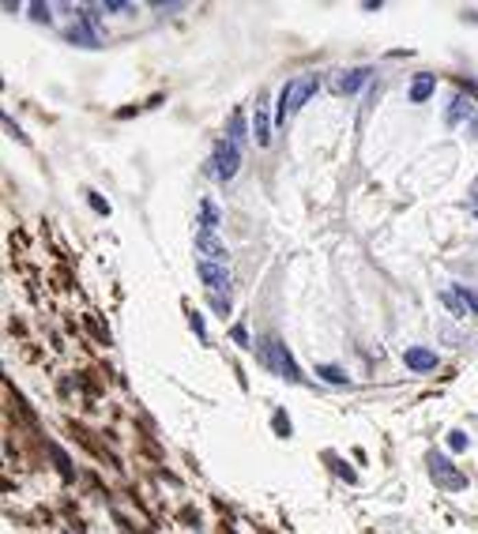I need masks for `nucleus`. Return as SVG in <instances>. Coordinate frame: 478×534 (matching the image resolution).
Instances as JSON below:
<instances>
[{
  "label": "nucleus",
  "mask_w": 478,
  "mask_h": 534,
  "mask_svg": "<svg viewBox=\"0 0 478 534\" xmlns=\"http://www.w3.org/2000/svg\"><path fill=\"white\" fill-rule=\"evenodd\" d=\"M234 342H237V346H249V335H245V328H234Z\"/></svg>",
  "instance_id": "22"
},
{
  "label": "nucleus",
  "mask_w": 478,
  "mask_h": 534,
  "mask_svg": "<svg viewBox=\"0 0 478 534\" xmlns=\"http://www.w3.org/2000/svg\"><path fill=\"white\" fill-rule=\"evenodd\" d=\"M196 252H200L204 264H226L230 252H226V241L211 230H196Z\"/></svg>",
  "instance_id": "6"
},
{
  "label": "nucleus",
  "mask_w": 478,
  "mask_h": 534,
  "mask_svg": "<svg viewBox=\"0 0 478 534\" xmlns=\"http://www.w3.org/2000/svg\"><path fill=\"white\" fill-rule=\"evenodd\" d=\"M102 12H132V4H124V0H109V4H102Z\"/></svg>",
  "instance_id": "16"
},
{
  "label": "nucleus",
  "mask_w": 478,
  "mask_h": 534,
  "mask_svg": "<svg viewBox=\"0 0 478 534\" xmlns=\"http://www.w3.org/2000/svg\"><path fill=\"white\" fill-rule=\"evenodd\" d=\"M196 271H200L204 286H207V301L219 316L230 313V264H204L196 260Z\"/></svg>",
  "instance_id": "1"
},
{
  "label": "nucleus",
  "mask_w": 478,
  "mask_h": 534,
  "mask_svg": "<svg viewBox=\"0 0 478 534\" xmlns=\"http://www.w3.org/2000/svg\"><path fill=\"white\" fill-rule=\"evenodd\" d=\"M321 87V79H316V71H305V76H298V79H286L283 83V91H279V113H275V121L283 124L286 117L294 113V109H301L309 98H313V91Z\"/></svg>",
  "instance_id": "2"
},
{
  "label": "nucleus",
  "mask_w": 478,
  "mask_h": 534,
  "mask_svg": "<svg viewBox=\"0 0 478 534\" xmlns=\"http://www.w3.org/2000/svg\"><path fill=\"white\" fill-rule=\"evenodd\" d=\"M237 166H241V147H237V143H230V140H222L219 147H215V155H211L207 173H211L215 181H234Z\"/></svg>",
  "instance_id": "4"
},
{
  "label": "nucleus",
  "mask_w": 478,
  "mask_h": 534,
  "mask_svg": "<svg viewBox=\"0 0 478 534\" xmlns=\"http://www.w3.org/2000/svg\"><path fill=\"white\" fill-rule=\"evenodd\" d=\"M188 324L196 328V335H200V339H207V328H204V316H200V313H193V316H188Z\"/></svg>",
  "instance_id": "19"
},
{
  "label": "nucleus",
  "mask_w": 478,
  "mask_h": 534,
  "mask_svg": "<svg viewBox=\"0 0 478 534\" xmlns=\"http://www.w3.org/2000/svg\"><path fill=\"white\" fill-rule=\"evenodd\" d=\"M464 117H471V102H467L464 94H456V98H452V106H448V113H444V121H448V124H459Z\"/></svg>",
  "instance_id": "11"
},
{
  "label": "nucleus",
  "mask_w": 478,
  "mask_h": 534,
  "mask_svg": "<svg viewBox=\"0 0 478 534\" xmlns=\"http://www.w3.org/2000/svg\"><path fill=\"white\" fill-rule=\"evenodd\" d=\"M403 361H407L411 372H429V369H437V350L411 346V350H403Z\"/></svg>",
  "instance_id": "8"
},
{
  "label": "nucleus",
  "mask_w": 478,
  "mask_h": 534,
  "mask_svg": "<svg viewBox=\"0 0 478 534\" xmlns=\"http://www.w3.org/2000/svg\"><path fill=\"white\" fill-rule=\"evenodd\" d=\"M200 230H211V234L219 230V207H215L211 200L200 203Z\"/></svg>",
  "instance_id": "13"
},
{
  "label": "nucleus",
  "mask_w": 478,
  "mask_h": 534,
  "mask_svg": "<svg viewBox=\"0 0 478 534\" xmlns=\"http://www.w3.org/2000/svg\"><path fill=\"white\" fill-rule=\"evenodd\" d=\"M91 207H94V211H98V214H109V203L102 200V196H94V192H91Z\"/></svg>",
  "instance_id": "21"
},
{
  "label": "nucleus",
  "mask_w": 478,
  "mask_h": 534,
  "mask_svg": "<svg viewBox=\"0 0 478 534\" xmlns=\"http://www.w3.org/2000/svg\"><path fill=\"white\" fill-rule=\"evenodd\" d=\"M437 91V76L433 71H418L414 76V83H411V102L418 106V102H429V94Z\"/></svg>",
  "instance_id": "10"
},
{
  "label": "nucleus",
  "mask_w": 478,
  "mask_h": 534,
  "mask_svg": "<svg viewBox=\"0 0 478 534\" xmlns=\"http://www.w3.org/2000/svg\"><path fill=\"white\" fill-rule=\"evenodd\" d=\"M456 293L464 298L467 313H475V316H478V290H471V286H456Z\"/></svg>",
  "instance_id": "15"
},
{
  "label": "nucleus",
  "mask_w": 478,
  "mask_h": 534,
  "mask_svg": "<svg viewBox=\"0 0 478 534\" xmlns=\"http://www.w3.org/2000/svg\"><path fill=\"white\" fill-rule=\"evenodd\" d=\"M369 76H373L369 68H350V71H339V76L332 79V91H336V94H354L362 83H369Z\"/></svg>",
  "instance_id": "7"
},
{
  "label": "nucleus",
  "mask_w": 478,
  "mask_h": 534,
  "mask_svg": "<svg viewBox=\"0 0 478 534\" xmlns=\"http://www.w3.org/2000/svg\"><path fill=\"white\" fill-rule=\"evenodd\" d=\"M448 448H452V452H464V448H467V436H464V433H452V436H448Z\"/></svg>",
  "instance_id": "18"
},
{
  "label": "nucleus",
  "mask_w": 478,
  "mask_h": 534,
  "mask_svg": "<svg viewBox=\"0 0 478 534\" xmlns=\"http://www.w3.org/2000/svg\"><path fill=\"white\" fill-rule=\"evenodd\" d=\"M316 377H321V380H328V384H336V388L350 384V377L339 369V365H316Z\"/></svg>",
  "instance_id": "12"
},
{
  "label": "nucleus",
  "mask_w": 478,
  "mask_h": 534,
  "mask_svg": "<svg viewBox=\"0 0 478 534\" xmlns=\"http://www.w3.org/2000/svg\"><path fill=\"white\" fill-rule=\"evenodd\" d=\"M30 15H34L38 23H50V8L45 4H30Z\"/></svg>",
  "instance_id": "17"
},
{
  "label": "nucleus",
  "mask_w": 478,
  "mask_h": 534,
  "mask_svg": "<svg viewBox=\"0 0 478 534\" xmlns=\"http://www.w3.org/2000/svg\"><path fill=\"white\" fill-rule=\"evenodd\" d=\"M275 429H279V436H290V418H283V414H275Z\"/></svg>",
  "instance_id": "20"
},
{
  "label": "nucleus",
  "mask_w": 478,
  "mask_h": 534,
  "mask_svg": "<svg viewBox=\"0 0 478 534\" xmlns=\"http://www.w3.org/2000/svg\"><path fill=\"white\" fill-rule=\"evenodd\" d=\"M429 474H433V482L441 485V489H448V493L467 489V478L448 463V456H433V459H429Z\"/></svg>",
  "instance_id": "5"
},
{
  "label": "nucleus",
  "mask_w": 478,
  "mask_h": 534,
  "mask_svg": "<svg viewBox=\"0 0 478 534\" xmlns=\"http://www.w3.org/2000/svg\"><path fill=\"white\" fill-rule=\"evenodd\" d=\"M252 135H257L260 147L272 143V117H268V102L257 98V113H252Z\"/></svg>",
  "instance_id": "9"
},
{
  "label": "nucleus",
  "mask_w": 478,
  "mask_h": 534,
  "mask_svg": "<svg viewBox=\"0 0 478 534\" xmlns=\"http://www.w3.org/2000/svg\"><path fill=\"white\" fill-rule=\"evenodd\" d=\"M260 361H264L275 377L290 380V384H301V369H298V361L290 357V350H286L283 339H275V335L260 339Z\"/></svg>",
  "instance_id": "3"
},
{
  "label": "nucleus",
  "mask_w": 478,
  "mask_h": 534,
  "mask_svg": "<svg viewBox=\"0 0 478 534\" xmlns=\"http://www.w3.org/2000/svg\"><path fill=\"white\" fill-rule=\"evenodd\" d=\"M226 140H230V143H237V147L245 143V113H241V109H234V117H230V132H226Z\"/></svg>",
  "instance_id": "14"
}]
</instances>
